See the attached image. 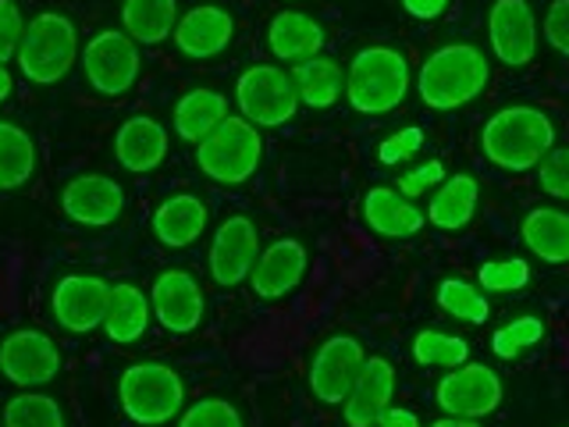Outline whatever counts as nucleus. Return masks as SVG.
<instances>
[{"label": "nucleus", "instance_id": "9d476101", "mask_svg": "<svg viewBox=\"0 0 569 427\" xmlns=\"http://www.w3.org/2000/svg\"><path fill=\"white\" fill-rule=\"evenodd\" d=\"M502 378L488 364H462L449 370L435 388V403L445 417H467L485 420L502 406Z\"/></svg>", "mask_w": 569, "mask_h": 427}, {"label": "nucleus", "instance_id": "4c0bfd02", "mask_svg": "<svg viewBox=\"0 0 569 427\" xmlns=\"http://www.w3.org/2000/svg\"><path fill=\"white\" fill-rule=\"evenodd\" d=\"M26 36V14L18 0H0V64H8Z\"/></svg>", "mask_w": 569, "mask_h": 427}, {"label": "nucleus", "instance_id": "39448f33", "mask_svg": "<svg viewBox=\"0 0 569 427\" xmlns=\"http://www.w3.org/2000/svg\"><path fill=\"white\" fill-rule=\"evenodd\" d=\"M118 403L121 414L139 427H160L186 409V381L182 374L168 364L142 360L129 364L118 378Z\"/></svg>", "mask_w": 569, "mask_h": 427}, {"label": "nucleus", "instance_id": "a878e982", "mask_svg": "<svg viewBox=\"0 0 569 427\" xmlns=\"http://www.w3.org/2000/svg\"><path fill=\"white\" fill-rule=\"evenodd\" d=\"M477 200H480V186L477 178L459 171V175H445V182L435 189L431 203H427V221L441 231H459L473 221L477 214Z\"/></svg>", "mask_w": 569, "mask_h": 427}, {"label": "nucleus", "instance_id": "c03bdc74", "mask_svg": "<svg viewBox=\"0 0 569 427\" xmlns=\"http://www.w3.org/2000/svg\"><path fill=\"white\" fill-rule=\"evenodd\" d=\"M14 93V76L8 71V64H0V107H4Z\"/></svg>", "mask_w": 569, "mask_h": 427}, {"label": "nucleus", "instance_id": "ddd939ff", "mask_svg": "<svg viewBox=\"0 0 569 427\" xmlns=\"http://www.w3.org/2000/svg\"><path fill=\"white\" fill-rule=\"evenodd\" d=\"M107 299H111V281L100 275H64L50 292V314L58 328L71 335H93L103 328Z\"/></svg>", "mask_w": 569, "mask_h": 427}, {"label": "nucleus", "instance_id": "dca6fc26", "mask_svg": "<svg viewBox=\"0 0 569 427\" xmlns=\"http://www.w3.org/2000/svg\"><path fill=\"white\" fill-rule=\"evenodd\" d=\"M124 207H129V196L118 178L103 175V171H86L76 175L61 192V210L68 214L76 225L86 228H107L114 225Z\"/></svg>", "mask_w": 569, "mask_h": 427}, {"label": "nucleus", "instance_id": "b1692460", "mask_svg": "<svg viewBox=\"0 0 569 427\" xmlns=\"http://www.w3.org/2000/svg\"><path fill=\"white\" fill-rule=\"evenodd\" d=\"M363 221L385 239H409L427 225V214L413 200H406L399 189L373 186L363 196Z\"/></svg>", "mask_w": 569, "mask_h": 427}, {"label": "nucleus", "instance_id": "1a4fd4ad", "mask_svg": "<svg viewBox=\"0 0 569 427\" xmlns=\"http://www.w3.org/2000/svg\"><path fill=\"white\" fill-rule=\"evenodd\" d=\"M61 346L43 328H14L0 338V378L18 388L50 385L61 374Z\"/></svg>", "mask_w": 569, "mask_h": 427}, {"label": "nucleus", "instance_id": "cd10ccee", "mask_svg": "<svg viewBox=\"0 0 569 427\" xmlns=\"http://www.w3.org/2000/svg\"><path fill=\"white\" fill-rule=\"evenodd\" d=\"M523 246L545 264H569V214L559 207H533L520 225Z\"/></svg>", "mask_w": 569, "mask_h": 427}, {"label": "nucleus", "instance_id": "72a5a7b5", "mask_svg": "<svg viewBox=\"0 0 569 427\" xmlns=\"http://www.w3.org/2000/svg\"><path fill=\"white\" fill-rule=\"evenodd\" d=\"M541 338H545V320L527 314V317H516L512 325L498 328L491 335V349H495V356H502V360H516L523 349L538 346Z\"/></svg>", "mask_w": 569, "mask_h": 427}, {"label": "nucleus", "instance_id": "4be33fe9", "mask_svg": "<svg viewBox=\"0 0 569 427\" xmlns=\"http://www.w3.org/2000/svg\"><path fill=\"white\" fill-rule=\"evenodd\" d=\"M328 43L325 26L307 11H278L267 26V47H271L274 61L281 64H299L317 58Z\"/></svg>", "mask_w": 569, "mask_h": 427}, {"label": "nucleus", "instance_id": "a211bd4d", "mask_svg": "<svg viewBox=\"0 0 569 427\" xmlns=\"http://www.w3.org/2000/svg\"><path fill=\"white\" fill-rule=\"evenodd\" d=\"M236 40V18L224 4H196L186 14H178V26L171 32V43L182 58L210 61L224 53Z\"/></svg>", "mask_w": 569, "mask_h": 427}, {"label": "nucleus", "instance_id": "f704fd0d", "mask_svg": "<svg viewBox=\"0 0 569 427\" xmlns=\"http://www.w3.org/2000/svg\"><path fill=\"white\" fill-rule=\"evenodd\" d=\"M527 281H530V264L520 257L488 260V264H480V271H477V285L485 292H520L527 289Z\"/></svg>", "mask_w": 569, "mask_h": 427}, {"label": "nucleus", "instance_id": "a18cd8bd", "mask_svg": "<svg viewBox=\"0 0 569 427\" xmlns=\"http://www.w3.org/2000/svg\"><path fill=\"white\" fill-rule=\"evenodd\" d=\"M431 427H485V424H480V420H467V417H441Z\"/></svg>", "mask_w": 569, "mask_h": 427}, {"label": "nucleus", "instance_id": "f03ea898", "mask_svg": "<svg viewBox=\"0 0 569 427\" xmlns=\"http://www.w3.org/2000/svg\"><path fill=\"white\" fill-rule=\"evenodd\" d=\"M491 82V64L477 43H445L417 71V93L431 111L473 103Z\"/></svg>", "mask_w": 569, "mask_h": 427}, {"label": "nucleus", "instance_id": "6ab92c4d", "mask_svg": "<svg viewBox=\"0 0 569 427\" xmlns=\"http://www.w3.org/2000/svg\"><path fill=\"white\" fill-rule=\"evenodd\" d=\"M171 147L168 129L153 115H132L114 132V160L132 175H150L164 165Z\"/></svg>", "mask_w": 569, "mask_h": 427}, {"label": "nucleus", "instance_id": "c9c22d12", "mask_svg": "<svg viewBox=\"0 0 569 427\" xmlns=\"http://www.w3.org/2000/svg\"><path fill=\"white\" fill-rule=\"evenodd\" d=\"M178 427H246V420H242L236 403L207 396V399H200V403H192V406L182 409Z\"/></svg>", "mask_w": 569, "mask_h": 427}, {"label": "nucleus", "instance_id": "c85d7f7f", "mask_svg": "<svg viewBox=\"0 0 569 427\" xmlns=\"http://www.w3.org/2000/svg\"><path fill=\"white\" fill-rule=\"evenodd\" d=\"M178 0H124L121 4V29L142 47H157L171 40L178 26Z\"/></svg>", "mask_w": 569, "mask_h": 427}, {"label": "nucleus", "instance_id": "0eeeda50", "mask_svg": "<svg viewBox=\"0 0 569 427\" xmlns=\"http://www.w3.org/2000/svg\"><path fill=\"white\" fill-rule=\"evenodd\" d=\"M82 76L89 89L100 97H124L136 86L142 71V53L139 43L124 29H100L86 40L82 53Z\"/></svg>", "mask_w": 569, "mask_h": 427}, {"label": "nucleus", "instance_id": "7ed1b4c3", "mask_svg": "<svg viewBox=\"0 0 569 427\" xmlns=\"http://www.w3.org/2000/svg\"><path fill=\"white\" fill-rule=\"evenodd\" d=\"M409 86H413V71L409 58L396 47L373 43L363 47L346 68V100L356 115H388L406 100Z\"/></svg>", "mask_w": 569, "mask_h": 427}, {"label": "nucleus", "instance_id": "f8f14e48", "mask_svg": "<svg viewBox=\"0 0 569 427\" xmlns=\"http://www.w3.org/2000/svg\"><path fill=\"white\" fill-rule=\"evenodd\" d=\"M367 364V349L356 335H331L317 346L310 360V391L317 403L325 406H342L352 391L356 378Z\"/></svg>", "mask_w": 569, "mask_h": 427}, {"label": "nucleus", "instance_id": "e433bc0d", "mask_svg": "<svg viewBox=\"0 0 569 427\" xmlns=\"http://www.w3.org/2000/svg\"><path fill=\"white\" fill-rule=\"evenodd\" d=\"M538 186L556 196V200H569V147H551L541 165H538Z\"/></svg>", "mask_w": 569, "mask_h": 427}, {"label": "nucleus", "instance_id": "f257e3e1", "mask_svg": "<svg viewBox=\"0 0 569 427\" xmlns=\"http://www.w3.org/2000/svg\"><path fill=\"white\" fill-rule=\"evenodd\" d=\"M551 147H556V125L541 107L530 103L502 107L480 129V153L488 157V165L512 175L533 171Z\"/></svg>", "mask_w": 569, "mask_h": 427}, {"label": "nucleus", "instance_id": "37998d69", "mask_svg": "<svg viewBox=\"0 0 569 427\" xmlns=\"http://www.w3.org/2000/svg\"><path fill=\"white\" fill-rule=\"evenodd\" d=\"M378 427H423V424H420V417L413 414V409L388 406L385 414H381V420H378Z\"/></svg>", "mask_w": 569, "mask_h": 427}, {"label": "nucleus", "instance_id": "473e14b6", "mask_svg": "<svg viewBox=\"0 0 569 427\" xmlns=\"http://www.w3.org/2000/svg\"><path fill=\"white\" fill-rule=\"evenodd\" d=\"M413 360L420 367L456 370L470 360V342L462 335H449V331H420L413 338Z\"/></svg>", "mask_w": 569, "mask_h": 427}, {"label": "nucleus", "instance_id": "412c9836", "mask_svg": "<svg viewBox=\"0 0 569 427\" xmlns=\"http://www.w3.org/2000/svg\"><path fill=\"white\" fill-rule=\"evenodd\" d=\"M207 225H210V207L196 192L168 196V200L157 203L153 218H150L153 239L164 249H189L192 242H200Z\"/></svg>", "mask_w": 569, "mask_h": 427}, {"label": "nucleus", "instance_id": "bb28decb", "mask_svg": "<svg viewBox=\"0 0 569 427\" xmlns=\"http://www.w3.org/2000/svg\"><path fill=\"white\" fill-rule=\"evenodd\" d=\"M292 82L299 93V107H310V111H328L346 97V68L335 58H325V53L292 64Z\"/></svg>", "mask_w": 569, "mask_h": 427}, {"label": "nucleus", "instance_id": "4468645a", "mask_svg": "<svg viewBox=\"0 0 569 427\" xmlns=\"http://www.w3.org/2000/svg\"><path fill=\"white\" fill-rule=\"evenodd\" d=\"M150 307H153L157 325L164 331L192 335L203 325L207 296L192 271H186V267H168V271H160L150 285Z\"/></svg>", "mask_w": 569, "mask_h": 427}, {"label": "nucleus", "instance_id": "5701e85b", "mask_svg": "<svg viewBox=\"0 0 569 427\" xmlns=\"http://www.w3.org/2000/svg\"><path fill=\"white\" fill-rule=\"evenodd\" d=\"M150 320H153L150 292H142L132 281H114L100 331L111 338L114 346H136L139 338L150 331Z\"/></svg>", "mask_w": 569, "mask_h": 427}, {"label": "nucleus", "instance_id": "7c9ffc66", "mask_svg": "<svg viewBox=\"0 0 569 427\" xmlns=\"http://www.w3.org/2000/svg\"><path fill=\"white\" fill-rule=\"evenodd\" d=\"M0 424L4 427H68L64 406L47 396L40 388H22L0 409Z\"/></svg>", "mask_w": 569, "mask_h": 427}, {"label": "nucleus", "instance_id": "a19ab883", "mask_svg": "<svg viewBox=\"0 0 569 427\" xmlns=\"http://www.w3.org/2000/svg\"><path fill=\"white\" fill-rule=\"evenodd\" d=\"M445 182V168H441V160H427V165L413 168V171H406L399 175V192L406 196V200H417V196H423L427 189H438Z\"/></svg>", "mask_w": 569, "mask_h": 427}, {"label": "nucleus", "instance_id": "c756f323", "mask_svg": "<svg viewBox=\"0 0 569 427\" xmlns=\"http://www.w3.org/2000/svg\"><path fill=\"white\" fill-rule=\"evenodd\" d=\"M36 165H40V157H36V139L29 129L14 121H0V192L29 186Z\"/></svg>", "mask_w": 569, "mask_h": 427}, {"label": "nucleus", "instance_id": "2eb2a0df", "mask_svg": "<svg viewBox=\"0 0 569 427\" xmlns=\"http://www.w3.org/2000/svg\"><path fill=\"white\" fill-rule=\"evenodd\" d=\"M491 53L509 68H527L538 53V14L530 0H495L488 11Z\"/></svg>", "mask_w": 569, "mask_h": 427}, {"label": "nucleus", "instance_id": "f3484780", "mask_svg": "<svg viewBox=\"0 0 569 427\" xmlns=\"http://www.w3.org/2000/svg\"><path fill=\"white\" fill-rule=\"evenodd\" d=\"M310 254L299 239H274L260 249V257L249 271V289L263 302H278L292 296L307 278Z\"/></svg>", "mask_w": 569, "mask_h": 427}, {"label": "nucleus", "instance_id": "ea45409f", "mask_svg": "<svg viewBox=\"0 0 569 427\" xmlns=\"http://www.w3.org/2000/svg\"><path fill=\"white\" fill-rule=\"evenodd\" d=\"M420 147H423V132L417 129V125H406V129H399L396 136L381 139L378 160H381V165H402V160L417 157Z\"/></svg>", "mask_w": 569, "mask_h": 427}, {"label": "nucleus", "instance_id": "393cba45", "mask_svg": "<svg viewBox=\"0 0 569 427\" xmlns=\"http://www.w3.org/2000/svg\"><path fill=\"white\" fill-rule=\"evenodd\" d=\"M228 97L221 93V89H189V93H182L174 100V111H171V129L174 136L182 142H200L207 139L218 125L228 118Z\"/></svg>", "mask_w": 569, "mask_h": 427}, {"label": "nucleus", "instance_id": "58836bf2", "mask_svg": "<svg viewBox=\"0 0 569 427\" xmlns=\"http://www.w3.org/2000/svg\"><path fill=\"white\" fill-rule=\"evenodd\" d=\"M541 32H545V43L556 50L559 58L569 61V0H551L545 11Z\"/></svg>", "mask_w": 569, "mask_h": 427}, {"label": "nucleus", "instance_id": "aec40b11", "mask_svg": "<svg viewBox=\"0 0 569 427\" xmlns=\"http://www.w3.org/2000/svg\"><path fill=\"white\" fill-rule=\"evenodd\" d=\"M391 399H396V367L385 356H367L360 378L342 403V417L349 427H378Z\"/></svg>", "mask_w": 569, "mask_h": 427}, {"label": "nucleus", "instance_id": "423d86ee", "mask_svg": "<svg viewBox=\"0 0 569 427\" xmlns=\"http://www.w3.org/2000/svg\"><path fill=\"white\" fill-rule=\"evenodd\" d=\"M263 165V136L242 115H228L207 139L196 142V168L218 186H246Z\"/></svg>", "mask_w": 569, "mask_h": 427}, {"label": "nucleus", "instance_id": "2f4dec72", "mask_svg": "<svg viewBox=\"0 0 569 427\" xmlns=\"http://www.w3.org/2000/svg\"><path fill=\"white\" fill-rule=\"evenodd\" d=\"M438 307L456 320H467V325H485L491 317V302L485 289L462 278H445L438 285Z\"/></svg>", "mask_w": 569, "mask_h": 427}, {"label": "nucleus", "instance_id": "79ce46f5", "mask_svg": "<svg viewBox=\"0 0 569 427\" xmlns=\"http://www.w3.org/2000/svg\"><path fill=\"white\" fill-rule=\"evenodd\" d=\"M445 8H449V0H402V11L417 22H435L445 14Z\"/></svg>", "mask_w": 569, "mask_h": 427}, {"label": "nucleus", "instance_id": "6e6552de", "mask_svg": "<svg viewBox=\"0 0 569 427\" xmlns=\"http://www.w3.org/2000/svg\"><path fill=\"white\" fill-rule=\"evenodd\" d=\"M236 103L257 129H281L299 115V93L292 71L281 64H249L236 82Z\"/></svg>", "mask_w": 569, "mask_h": 427}, {"label": "nucleus", "instance_id": "20e7f679", "mask_svg": "<svg viewBox=\"0 0 569 427\" xmlns=\"http://www.w3.org/2000/svg\"><path fill=\"white\" fill-rule=\"evenodd\" d=\"M82 53L79 29L64 11H40L26 22V36L18 43V71L32 86H58Z\"/></svg>", "mask_w": 569, "mask_h": 427}, {"label": "nucleus", "instance_id": "9b49d317", "mask_svg": "<svg viewBox=\"0 0 569 427\" xmlns=\"http://www.w3.org/2000/svg\"><path fill=\"white\" fill-rule=\"evenodd\" d=\"M260 228L249 214H228L218 225L207 249V271L221 289H236V285L249 281V271L260 257Z\"/></svg>", "mask_w": 569, "mask_h": 427}]
</instances>
